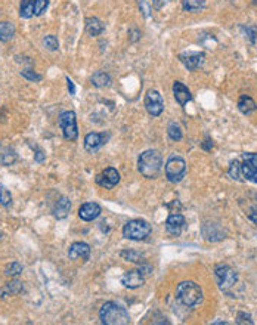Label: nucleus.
<instances>
[{
    "label": "nucleus",
    "mask_w": 257,
    "mask_h": 325,
    "mask_svg": "<svg viewBox=\"0 0 257 325\" xmlns=\"http://www.w3.org/2000/svg\"><path fill=\"white\" fill-rule=\"evenodd\" d=\"M183 8L189 12H197L206 8V0H183Z\"/></svg>",
    "instance_id": "nucleus-26"
},
{
    "label": "nucleus",
    "mask_w": 257,
    "mask_h": 325,
    "mask_svg": "<svg viewBox=\"0 0 257 325\" xmlns=\"http://www.w3.org/2000/svg\"><path fill=\"white\" fill-rule=\"evenodd\" d=\"M185 226V217L180 213H171L166 220V229L170 235H179Z\"/></svg>",
    "instance_id": "nucleus-14"
},
{
    "label": "nucleus",
    "mask_w": 257,
    "mask_h": 325,
    "mask_svg": "<svg viewBox=\"0 0 257 325\" xmlns=\"http://www.w3.org/2000/svg\"><path fill=\"white\" fill-rule=\"evenodd\" d=\"M248 217H250V219H251V220H253V222H254V223L257 225V206H254V207L250 210V215H248Z\"/></svg>",
    "instance_id": "nucleus-40"
},
{
    "label": "nucleus",
    "mask_w": 257,
    "mask_h": 325,
    "mask_svg": "<svg viewBox=\"0 0 257 325\" xmlns=\"http://www.w3.org/2000/svg\"><path fill=\"white\" fill-rule=\"evenodd\" d=\"M105 133H87L85 138V148L87 152H96L102 145L107 144Z\"/></svg>",
    "instance_id": "nucleus-10"
},
{
    "label": "nucleus",
    "mask_w": 257,
    "mask_h": 325,
    "mask_svg": "<svg viewBox=\"0 0 257 325\" xmlns=\"http://www.w3.org/2000/svg\"><path fill=\"white\" fill-rule=\"evenodd\" d=\"M121 282L124 287H127L130 290H135V288H139L144 285L145 278H144V274L141 271H127L123 277H121Z\"/></svg>",
    "instance_id": "nucleus-13"
},
{
    "label": "nucleus",
    "mask_w": 257,
    "mask_h": 325,
    "mask_svg": "<svg viewBox=\"0 0 257 325\" xmlns=\"http://www.w3.org/2000/svg\"><path fill=\"white\" fill-rule=\"evenodd\" d=\"M11 203H12V195L0 183V204L2 206H9Z\"/></svg>",
    "instance_id": "nucleus-31"
},
{
    "label": "nucleus",
    "mask_w": 257,
    "mask_h": 325,
    "mask_svg": "<svg viewBox=\"0 0 257 325\" xmlns=\"http://www.w3.org/2000/svg\"><path fill=\"white\" fill-rule=\"evenodd\" d=\"M139 8H141V11H142V14H144V17H150V12H151V8L150 5L145 2V0H139Z\"/></svg>",
    "instance_id": "nucleus-37"
},
{
    "label": "nucleus",
    "mask_w": 257,
    "mask_h": 325,
    "mask_svg": "<svg viewBox=\"0 0 257 325\" xmlns=\"http://www.w3.org/2000/svg\"><path fill=\"white\" fill-rule=\"evenodd\" d=\"M67 87H68L70 95H74V93H76V86H74V83L70 80V77H67Z\"/></svg>",
    "instance_id": "nucleus-38"
},
{
    "label": "nucleus",
    "mask_w": 257,
    "mask_h": 325,
    "mask_svg": "<svg viewBox=\"0 0 257 325\" xmlns=\"http://www.w3.org/2000/svg\"><path fill=\"white\" fill-rule=\"evenodd\" d=\"M47 6H49V0H36V3H34V15H37V17L43 15L46 12Z\"/></svg>",
    "instance_id": "nucleus-32"
},
{
    "label": "nucleus",
    "mask_w": 257,
    "mask_h": 325,
    "mask_svg": "<svg viewBox=\"0 0 257 325\" xmlns=\"http://www.w3.org/2000/svg\"><path fill=\"white\" fill-rule=\"evenodd\" d=\"M151 225L148 222L142 219H133L128 220L123 228V235L124 238L132 239V241H142L147 237H150Z\"/></svg>",
    "instance_id": "nucleus-4"
},
{
    "label": "nucleus",
    "mask_w": 257,
    "mask_h": 325,
    "mask_svg": "<svg viewBox=\"0 0 257 325\" xmlns=\"http://www.w3.org/2000/svg\"><path fill=\"white\" fill-rule=\"evenodd\" d=\"M173 95H174V99L179 102V105H186L188 102L192 101V93L188 87L185 86L183 83L180 82H174L173 85Z\"/></svg>",
    "instance_id": "nucleus-15"
},
{
    "label": "nucleus",
    "mask_w": 257,
    "mask_h": 325,
    "mask_svg": "<svg viewBox=\"0 0 257 325\" xmlns=\"http://www.w3.org/2000/svg\"><path fill=\"white\" fill-rule=\"evenodd\" d=\"M120 182V173L112 169V167H108L101 174L96 176V183L105 189H112L114 186H117Z\"/></svg>",
    "instance_id": "nucleus-9"
},
{
    "label": "nucleus",
    "mask_w": 257,
    "mask_h": 325,
    "mask_svg": "<svg viewBox=\"0 0 257 325\" xmlns=\"http://www.w3.org/2000/svg\"><path fill=\"white\" fill-rule=\"evenodd\" d=\"M145 108L152 117L161 115V112L164 111V101H163V96L160 95V92L150 90L145 95Z\"/></svg>",
    "instance_id": "nucleus-8"
},
{
    "label": "nucleus",
    "mask_w": 257,
    "mask_h": 325,
    "mask_svg": "<svg viewBox=\"0 0 257 325\" xmlns=\"http://www.w3.org/2000/svg\"><path fill=\"white\" fill-rule=\"evenodd\" d=\"M229 176L235 180H241L242 174H241V164L238 161H232L229 166Z\"/></svg>",
    "instance_id": "nucleus-30"
},
{
    "label": "nucleus",
    "mask_w": 257,
    "mask_h": 325,
    "mask_svg": "<svg viewBox=\"0 0 257 325\" xmlns=\"http://www.w3.org/2000/svg\"><path fill=\"white\" fill-rule=\"evenodd\" d=\"M121 257L127 262H135V263H142L145 260V256L138 253V251H133V250H126L121 253Z\"/></svg>",
    "instance_id": "nucleus-27"
},
{
    "label": "nucleus",
    "mask_w": 257,
    "mask_h": 325,
    "mask_svg": "<svg viewBox=\"0 0 257 325\" xmlns=\"http://www.w3.org/2000/svg\"><path fill=\"white\" fill-rule=\"evenodd\" d=\"M180 61L185 64L188 70H197L198 67H201L204 62V55L203 53H183L180 55Z\"/></svg>",
    "instance_id": "nucleus-17"
},
{
    "label": "nucleus",
    "mask_w": 257,
    "mask_h": 325,
    "mask_svg": "<svg viewBox=\"0 0 257 325\" xmlns=\"http://www.w3.org/2000/svg\"><path fill=\"white\" fill-rule=\"evenodd\" d=\"M214 274H216V280L219 287L223 290V291H228L229 288H232L238 281V275L236 272L229 268L228 265H219L216 269H214Z\"/></svg>",
    "instance_id": "nucleus-6"
},
{
    "label": "nucleus",
    "mask_w": 257,
    "mask_h": 325,
    "mask_svg": "<svg viewBox=\"0 0 257 325\" xmlns=\"http://www.w3.org/2000/svg\"><path fill=\"white\" fill-rule=\"evenodd\" d=\"M22 269L24 268H22V265L20 262H11L5 268V275H8V277H18L20 274H22Z\"/></svg>",
    "instance_id": "nucleus-25"
},
{
    "label": "nucleus",
    "mask_w": 257,
    "mask_h": 325,
    "mask_svg": "<svg viewBox=\"0 0 257 325\" xmlns=\"http://www.w3.org/2000/svg\"><path fill=\"white\" fill-rule=\"evenodd\" d=\"M43 46H44L47 50L55 52V50L59 49V42H58V39H56L55 36H46V37L43 39Z\"/></svg>",
    "instance_id": "nucleus-29"
},
{
    "label": "nucleus",
    "mask_w": 257,
    "mask_h": 325,
    "mask_svg": "<svg viewBox=\"0 0 257 325\" xmlns=\"http://www.w3.org/2000/svg\"><path fill=\"white\" fill-rule=\"evenodd\" d=\"M176 297L183 306L194 307L203 302V290L194 281H183L177 285Z\"/></svg>",
    "instance_id": "nucleus-3"
},
{
    "label": "nucleus",
    "mask_w": 257,
    "mask_h": 325,
    "mask_svg": "<svg viewBox=\"0 0 257 325\" xmlns=\"http://www.w3.org/2000/svg\"><path fill=\"white\" fill-rule=\"evenodd\" d=\"M102 213V209L98 203H85L80 206L79 209V217L85 222H90V220H95L96 217Z\"/></svg>",
    "instance_id": "nucleus-11"
},
{
    "label": "nucleus",
    "mask_w": 257,
    "mask_h": 325,
    "mask_svg": "<svg viewBox=\"0 0 257 325\" xmlns=\"http://www.w3.org/2000/svg\"><path fill=\"white\" fill-rule=\"evenodd\" d=\"M17 160V155H15V152L14 151H8L3 154V157H2V163L5 164V166H11L14 161Z\"/></svg>",
    "instance_id": "nucleus-34"
},
{
    "label": "nucleus",
    "mask_w": 257,
    "mask_h": 325,
    "mask_svg": "<svg viewBox=\"0 0 257 325\" xmlns=\"http://www.w3.org/2000/svg\"><path fill=\"white\" fill-rule=\"evenodd\" d=\"M14 34H15V25L12 22H0V40L2 42H9L14 37Z\"/></svg>",
    "instance_id": "nucleus-21"
},
{
    "label": "nucleus",
    "mask_w": 257,
    "mask_h": 325,
    "mask_svg": "<svg viewBox=\"0 0 257 325\" xmlns=\"http://www.w3.org/2000/svg\"><path fill=\"white\" fill-rule=\"evenodd\" d=\"M34 3L36 0H22L20 6V17L24 20H28L34 15Z\"/></svg>",
    "instance_id": "nucleus-24"
},
{
    "label": "nucleus",
    "mask_w": 257,
    "mask_h": 325,
    "mask_svg": "<svg viewBox=\"0 0 257 325\" xmlns=\"http://www.w3.org/2000/svg\"><path fill=\"white\" fill-rule=\"evenodd\" d=\"M163 167V158L157 150H147L138 160V170L147 179H155Z\"/></svg>",
    "instance_id": "nucleus-1"
},
{
    "label": "nucleus",
    "mask_w": 257,
    "mask_h": 325,
    "mask_svg": "<svg viewBox=\"0 0 257 325\" xmlns=\"http://www.w3.org/2000/svg\"><path fill=\"white\" fill-rule=\"evenodd\" d=\"M186 161L179 155H171L166 163V177L171 183H179L186 176Z\"/></svg>",
    "instance_id": "nucleus-5"
},
{
    "label": "nucleus",
    "mask_w": 257,
    "mask_h": 325,
    "mask_svg": "<svg viewBox=\"0 0 257 325\" xmlns=\"http://www.w3.org/2000/svg\"><path fill=\"white\" fill-rule=\"evenodd\" d=\"M68 257L71 260L82 259L86 262L90 257V247L86 242H73L68 250Z\"/></svg>",
    "instance_id": "nucleus-12"
},
{
    "label": "nucleus",
    "mask_w": 257,
    "mask_h": 325,
    "mask_svg": "<svg viewBox=\"0 0 257 325\" xmlns=\"http://www.w3.org/2000/svg\"><path fill=\"white\" fill-rule=\"evenodd\" d=\"M104 30H105V25H104V22L101 21L99 18H96V17H90V18H87V20H86V31H87V34H89V36L96 37V36L102 34V31H104Z\"/></svg>",
    "instance_id": "nucleus-18"
},
{
    "label": "nucleus",
    "mask_w": 257,
    "mask_h": 325,
    "mask_svg": "<svg viewBox=\"0 0 257 325\" xmlns=\"http://www.w3.org/2000/svg\"><path fill=\"white\" fill-rule=\"evenodd\" d=\"M236 324H250L253 325V319H251V316L250 315H247V313H244V312H239L238 313V316H236Z\"/></svg>",
    "instance_id": "nucleus-35"
},
{
    "label": "nucleus",
    "mask_w": 257,
    "mask_h": 325,
    "mask_svg": "<svg viewBox=\"0 0 257 325\" xmlns=\"http://www.w3.org/2000/svg\"><path fill=\"white\" fill-rule=\"evenodd\" d=\"M241 174L245 180H250L257 185V169L253 164H250L247 161L244 164H241Z\"/></svg>",
    "instance_id": "nucleus-22"
},
{
    "label": "nucleus",
    "mask_w": 257,
    "mask_h": 325,
    "mask_svg": "<svg viewBox=\"0 0 257 325\" xmlns=\"http://www.w3.org/2000/svg\"><path fill=\"white\" fill-rule=\"evenodd\" d=\"M22 288H24V285H22L21 281L8 282L0 288V297H6V296H11V294H18V293H21Z\"/></svg>",
    "instance_id": "nucleus-20"
},
{
    "label": "nucleus",
    "mask_w": 257,
    "mask_h": 325,
    "mask_svg": "<svg viewBox=\"0 0 257 325\" xmlns=\"http://www.w3.org/2000/svg\"><path fill=\"white\" fill-rule=\"evenodd\" d=\"M59 126L62 129V135L67 141H76L79 136L77 130V120L73 111H65L59 115Z\"/></svg>",
    "instance_id": "nucleus-7"
},
{
    "label": "nucleus",
    "mask_w": 257,
    "mask_h": 325,
    "mask_svg": "<svg viewBox=\"0 0 257 325\" xmlns=\"http://www.w3.org/2000/svg\"><path fill=\"white\" fill-rule=\"evenodd\" d=\"M21 76L22 77H25L27 80H31V82H39V80H42V76L37 74V73L33 71V70H22Z\"/></svg>",
    "instance_id": "nucleus-33"
},
{
    "label": "nucleus",
    "mask_w": 257,
    "mask_h": 325,
    "mask_svg": "<svg viewBox=\"0 0 257 325\" xmlns=\"http://www.w3.org/2000/svg\"><path fill=\"white\" fill-rule=\"evenodd\" d=\"M70 210H71V201H70L67 197H61V198L55 203L52 213H53V216L56 217V219L61 220V219H65V217L68 216Z\"/></svg>",
    "instance_id": "nucleus-16"
},
{
    "label": "nucleus",
    "mask_w": 257,
    "mask_h": 325,
    "mask_svg": "<svg viewBox=\"0 0 257 325\" xmlns=\"http://www.w3.org/2000/svg\"><path fill=\"white\" fill-rule=\"evenodd\" d=\"M90 80H92V85L96 87H108L111 85V77L104 71H96Z\"/></svg>",
    "instance_id": "nucleus-23"
},
{
    "label": "nucleus",
    "mask_w": 257,
    "mask_h": 325,
    "mask_svg": "<svg viewBox=\"0 0 257 325\" xmlns=\"http://www.w3.org/2000/svg\"><path fill=\"white\" fill-rule=\"evenodd\" d=\"M44 158H46V155L43 154V151H40V150H37V152H36V155H34V160H36L37 163H43V161H44Z\"/></svg>",
    "instance_id": "nucleus-39"
},
{
    "label": "nucleus",
    "mask_w": 257,
    "mask_h": 325,
    "mask_svg": "<svg viewBox=\"0 0 257 325\" xmlns=\"http://www.w3.org/2000/svg\"><path fill=\"white\" fill-rule=\"evenodd\" d=\"M167 133H169L170 139H173V141H180V139L183 138V133H182L180 126H179L177 123H174V121H171L170 124H169Z\"/></svg>",
    "instance_id": "nucleus-28"
},
{
    "label": "nucleus",
    "mask_w": 257,
    "mask_h": 325,
    "mask_svg": "<svg viewBox=\"0 0 257 325\" xmlns=\"http://www.w3.org/2000/svg\"><path fill=\"white\" fill-rule=\"evenodd\" d=\"M238 109L242 112V114H245V115H248V114H251L253 111H256L257 109V104L254 102V99L253 98H250V96H241L239 98V101H238Z\"/></svg>",
    "instance_id": "nucleus-19"
},
{
    "label": "nucleus",
    "mask_w": 257,
    "mask_h": 325,
    "mask_svg": "<svg viewBox=\"0 0 257 325\" xmlns=\"http://www.w3.org/2000/svg\"><path fill=\"white\" fill-rule=\"evenodd\" d=\"M101 322L105 325H127L130 324L128 312L120 304L114 302H107L102 304L99 310Z\"/></svg>",
    "instance_id": "nucleus-2"
},
{
    "label": "nucleus",
    "mask_w": 257,
    "mask_h": 325,
    "mask_svg": "<svg viewBox=\"0 0 257 325\" xmlns=\"http://www.w3.org/2000/svg\"><path fill=\"white\" fill-rule=\"evenodd\" d=\"M242 157H244V160H245L247 163L253 164V166H254V167L257 169V154L256 152H245Z\"/></svg>",
    "instance_id": "nucleus-36"
}]
</instances>
